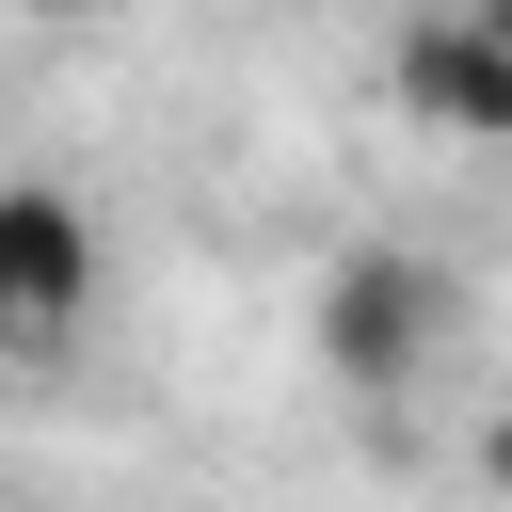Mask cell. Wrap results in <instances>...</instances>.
Instances as JSON below:
<instances>
[{"mask_svg": "<svg viewBox=\"0 0 512 512\" xmlns=\"http://www.w3.org/2000/svg\"><path fill=\"white\" fill-rule=\"evenodd\" d=\"M0 16H48V32H80V16H128V0H0Z\"/></svg>", "mask_w": 512, "mask_h": 512, "instance_id": "277c9868", "label": "cell"}, {"mask_svg": "<svg viewBox=\"0 0 512 512\" xmlns=\"http://www.w3.org/2000/svg\"><path fill=\"white\" fill-rule=\"evenodd\" d=\"M432 336H448V272L432 256H336L320 272V368L352 400H400L432 368Z\"/></svg>", "mask_w": 512, "mask_h": 512, "instance_id": "7a4b0ae2", "label": "cell"}, {"mask_svg": "<svg viewBox=\"0 0 512 512\" xmlns=\"http://www.w3.org/2000/svg\"><path fill=\"white\" fill-rule=\"evenodd\" d=\"M400 112H416L432 144H496V128H512V32H496L480 0L416 16V32H400Z\"/></svg>", "mask_w": 512, "mask_h": 512, "instance_id": "3957f363", "label": "cell"}, {"mask_svg": "<svg viewBox=\"0 0 512 512\" xmlns=\"http://www.w3.org/2000/svg\"><path fill=\"white\" fill-rule=\"evenodd\" d=\"M96 272H112L96 208L64 176H0V352H64L96 320Z\"/></svg>", "mask_w": 512, "mask_h": 512, "instance_id": "6da1fadb", "label": "cell"}]
</instances>
